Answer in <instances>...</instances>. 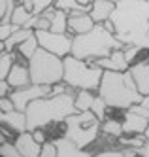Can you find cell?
I'll list each match as a JSON object with an SVG mask.
<instances>
[{"instance_id": "obj_1", "label": "cell", "mask_w": 149, "mask_h": 157, "mask_svg": "<svg viewBox=\"0 0 149 157\" xmlns=\"http://www.w3.org/2000/svg\"><path fill=\"white\" fill-rule=\"evenodd\" d=\"M115 36L125 46L149 51V0H115L111 13Z\"/></svg>"}, {"instance_id": "obj_2", "label": "cell", "mask_w": 149, "mask_h": 157, "mask_svg": "<svg viewBox=\"0 0 149 157\" xmlns=\"http://www.w3.org/2000/svg\"><path fill=\"white\" fill-rule=\"evenodd\" d=\"M76 89H68L62 95H47L36 98L28 104L25 110L27 114V125L28 131L34 129H45L53 123H64L68 116L77 112L76 108Z\"/></svg>"}, {"instance_id": "obj_3", "label": "cell", "mask_w": 149, "mask_h": 157, "mask_svg": "<svg viewBox=\"0 0 149 157\" xmlns=\"http://www.w3.org/2000/svg\"><path fill=\"white\" fill-rule=\"evenodd\" d=\"M96 93L113 110H129L130 106L140 104L143 100V95L138 91L136 82L129 70L127 72L104 70V76H102V82Z\"/></svg>"}, {"instance_id": "obj_4", "label": "cell", "mask_w": 149, "mask_h": 157, "mask_svg": "<svg viewBox=\"0 0 149 157\" xmlns=\"http://www.w3.org/2000/svg\"><path fill=\"white\" fill-rule=\"evenodd\" d=\"M125 44L110 32L104 23H96L85 34H76L72 40V55L77 59H102L108 57L111 51L123 49Z\"/></svg>"}, {"instance_id": "obj_5", "label": "cell", "mask_w": 149, "mask_h": 157, "mask_svg": "<svg viewBox=\"0 0 149 157\" xmlns=\"http://www.w3.org/2000/svg\"><path fill=\"white\" fill-rule=\"evenodd\" d=\"M104 68L95 63V59H77L70 53L64 57V83L68 87L76 89H91V91H98Z\"/></svg>"}, {"instance_id": "obj_6", "label": "cell", "mask_w": 149, "mask_h": 157, "mask_svg": "<svg viewBox=\"0 0 149 157\" xmlns=\"http://www.w3.org/2000/svg\"><path fill=\"white\" fill-rule=\"evenodd\" d=\"M100 132H102V119L93 110L76 112L64 119V136H68L83 150L98 140Z\"/></svg>"}, {"instance_id": "obj_7", "label": "cell", "mask_w": 149, "mask_h": 157, "mask_svg": "<svg viewBox=\"0 0 149 157\" xmlns=\"http://www.w3.org/2000/svg\"><path fill=\"white\" fill-rule=\"evenodd\" d=\"M28 70L32 83L55 85L64 82V59L43 48H38L36 53L28 59Z\"/></svg>"}, {"instance_id": "obj_8", "label": "cell", "mask_w": 149, "mask_h": 157, "mask_svg": "<svg viewBox=\"0 0 149 157\" xmlns=\"http://www.w3.org/2000/svg\"><path fill=\"white\" fill-rule=\"evenodd\" d=\"M40 42V48L47 49L59 57H68L72 53V40L74 36L70 32H53V30H34Z\"/></svg>"}, {"instance_id": "obj_9", "label": "cell", "mask_w": 149, "mask_h": 157, "mask_svg": "<svg viewBox=\"0 0 149 157\" xmlns=\"http://www.w3.org/2000/svg\"><path fill=\"white\" fill-rule=\"evenodd\" d=\"M51 91H53V85L30 83V85H27V87L13 89L9 97H11V100H13V104H15V110L25 112L32 100L42 98V97H47V95H51Z\"/></svg>"}, {"instance_id": "obj_10", "label": "cell", "mask_w": 149, "mask_h": 157, "mask_svg": "<svg viewBox=\"0 0 149 157\" xmlns=\"http://www.w3.org/2000/svg\"><path fill=\"white\" fill-rule=\"evenodd\" d=\"M95 63L104 70H115V72H127L130 68V63L125 55V48L123 49H115L111 51L108 57H102V59H95Z\"/></svg>"}, {"instance_id": "obj_11", "label": "cell", "mask_w": 149, "mask_h": 157, "mask_svg": "<svg viewBox=\"0 0 149 157\" xmlns=\"http://www.w3.org/2000/svg\"><path fill=\"white\" fill-rule=\"evenodd\" d=\"M8 82L13 89H21V87L30 85L32 78H30V70H28V63L19 57L15 61V64H13V68H11L9 74H8Z\"/></svg>"}, {"instance_id": "obj_12", "label": "cell", "mask_w": 149, "mask_h": 157, "mask_svg": "<svg viewBox=\"0 0 149 157\" xmlns=\"http://www.w3.org/2000/svg\"><path fill=\"white\" fill-rule=\"evenodd\" d=\"M96 23L93 21L91 13L87 12H70L68 13V32H70L72 36L76 34H85L93 29Z\"/></svg>"}, {"instance_id": "obj_13", "label": "cell", "mask_w": 149, "mask_h": 157, "mask_svg": "<svg viewBox=\"0 0 149 157\" xmlns=\"http://www.w3.org/2000/svg\"><path fill=\"white\" fill-rule=\"evenodd\" d=\"M15 146H17V150L23 153V157H40L42 153V146L36 138H34V134L32 131H25V132H21L15 136Z\"/></svg>"}, {"instance_id": "obj_14", "label": "cell", "mask_w": 149, "mask_h": 157, "mask_svg": "<svg viewBox=\"0 0 149 157\" xmlns=\"http://www.w3.org/2000/svg\"><path fill=\"white\" fill-rule=\"evenodd\" d=\"M121 121H123L125 134H143L149 127V117L140 116L132 110H125V116Z\"/></svg>"}, {"instance_id": "obj_15", "label": "cell", "mask_w": 149, "mask_h": 157, "mask_svg": "<svg viewBox=\"0 0 149 157\" xmlns=\"http://www.w3.org/2000/svg\"><path fill=\"white\" fill-rule=\"evenodd\" d=\"M129 72L134 78L138 91L143 97H149V59H145V61H136L134 64H130Z\"/></svg>"}, {"instance_id": "obj_16", "label": "cell", "mask_w": 149, "mask_h": 157, "mask_svg": "<svg viewBox=\"0 0 149 157\" xmlns=\"http://www.w3.org/2000/svg\"><path fill=\"white\" fill-rule=\"evenodd\" d=\"M0 121H2V125L9 127L15 134H21V132L28 131V125H27V114H25V112H21V110L2 112Z\"/></svg>"}, {"instance_id": "obj_17", "label": "cell", "mask_w": 149, "mask_h": 157, "mask_svg": "<svg viewBox=\"0 0 149 157\" xmlns=\"http://www.w3.org/2000/svg\"><path fill=\"white\" fill-rule=\"evenodd\" d=\"M57 144V151H59V157H93L89 151H85L83 148H79L76 142H72L68 136H57L53 138Z\"/></svg>"}, {"instance_id": "obj_18", "label": "cell", "mask_w": 149, "mask_h": 157, "mask_svg": "<svg viewBox=\"0 0 149 157\" xmlns=\"http://www.w3.org/2000/svg\"><path fill=\"white\" fill-rule=\"evenodd\" d=\"M113 10H115V2L113 0H93L89 13L95 23H106V21H110Z\"/></svg>"}, {"instance_id": "obj_19", "label": "cell", "mask_w": 149, "mask_h": 157, "mask_svg": "<svg viewBox=\"0 0 149 157\" xmlns=\"http://www.w3.org/2000/svg\"><path fill=\"white\" fill-rule=\"evenodd\" d=\"M42 15H45L51 21V30L53 32H68V12L51 6V8L45 10Z\"/></svg>"}, {"instance_id": "obj_20", "label": "cell", "mask_w": 149, "mask_h": 157, "mask_svg": "<svg viewBox=\"0 0 149 157\" xmlns=\"http://www.w3.org/2000/svg\"><path fill=\"white\" fill-rule=\"evenodd\" d=\"M32 34H34V29H27V27L17 29L6 42L0 44V51H15L19 44H23L27 38H30Z\"/></svg>"}, {"instance_id": "obj_21", "label": "cell", "mask_w": 149, "mask_h": 157, "mask_svg": "<svg viewBox=\"0 0 149 157\" xmlns=\"http://www.w3.org/2000/svg\"><path fill=\"white\" fill-rule=\"evenodd\" d=\"M38 48H40V42H38V38H36V32H34L30 38H27L23 44H19L15 51H17V55H19L23 61H27V63H28V59L32 57L34 53H36Z\"/></svg>"}, {"instance_id": "obj_22", "label": "cell", "mask_w": 149, "mask_h": 157, "mask_svg": "<svg viewBox=\"0 0 149 157\" xmlns=\"http://www.w3.org/2000/svg\"><path fill=\"white\" fill-rule=\"evenodd\" d=\"M102 134H104V136H111V138H121L125 134L123 121H119L115 117H106L102 121Z\"/></svg>"}, {"instance_id": "obj_23", "label": "cell", "mask_w": 149, "mask_h": 157, "mask_svg": "<svg viewBox=\"0 0 149 157\" xmlns=\"http://www.w3.org/2000/svg\"><path fill=\"white\" fill-rule=\"evenodd\" d=\"M95 97H96V91H91V89H79V91L76 93V108H77V112H85V110L93 108Z\"/></svg>"}, {"instance_id": "obj_24", "label": "cell", "mask_w": 149, "mask_h": 157, "mask_svg": "<svg viewBox=\"0 0 149 157\" xmlns=\"http://www.w3.org/2000/svg\"><path fill=\"white\" fill-rule=\"evenodd\" d=\"M17 51H0V80H8L9 70L13 68Z\"/></svg>"}, {"instance_id": "obj_25", "label": "cell", "mask_w": 149, "mask_h": 157, "mask_svg": "<svg viewBox=\"0 0 149 157\" xmlns=\"http://www.w3.org/2000/svg\"><path fill=\"white\" fill-rule=\"evenodd\" d=\"M32 17H34V13L30 12V10H27L23 4H17V8L13 10V13H11L9 23L15 25V27H27Z\"/></svg>"}, {"instance_id": "obj_26", "label": "cell", "mask_w": 149, "mask_h": 157, "mask_svg": "<svg viewBox=\"0 0 149 157\" xmlns=\"http://www.w3.org/2000/svg\"><path fill=\"white\" fill-rule=\"evenodd\" d=\"M55 8L59 10H64V12H91V6H83L79 4V0H57L55 2Z\"/></svg>"}, {"instance_id": "obj_27", "label": "cell", "mask_w": 149, "mask_h": 157, "mask_svg": "<svg viewBox=\"0 0 149 157\" xmlns=\"http://www.w3.org/2000/svg\"><path fill=\"white\" fill-rule=\"evenodd\" d=\"M19 0H0V23H9L11 13L17 8Z\"/></svg>"}, {"instance_id": "obj_28", "label": "cell", "mask_w": 149, "mask_h": 157, "mask_svg": "<svg viewBox=\"0 0 149 157\" xmlns=\"http://www.w3.org/2000/svg\"><path fill=\"white\" fill-rule=\"evenodd\" d=\"M91 110H93L95 112V114L102 119V121H104L106 117H108V110H110V106H108V102H106V100L104 98H102L98 93H96V97H95V102H93V108H91Z\"/></svg>"}, {"instance_id": "obj_29", "label": "cell", "mask_w": 149, "mask_h": 157, "mask_svg": "<svg viewBox=\"0 0 149 157\" xmlns=\"http://www.w3.org/2000/svg\"><path fill=\"white\" fill-rule=\"evenodd\" d=\"M0 155L2 157H23V153L17 150L15 142H9V140L0 144Z\"/></svg>"}, {"instance_id": "obj_30", "label": "cell", "mask_w": 149, "mask_h": 157, "mask_svg": "<svg viewBox=\"0 0 149 157\" xmlns=\"http://www.w3.org/2000/svg\"><path fill=\"white\" fill-rule=\"evenodd\" d=\"M57 0H32V13L34 15H42L47 8L55 6Z\"/></svg>"}, {"instance_id": "obj_31", "label": "cell", "mask_w": 149, "mask_h": 157, "mask_svg": "<svg viewBox=\"0 0 149 157\" xmlns=\"http://www.w3.org/2000/svg\"><path fill=\"white\" fill-rule=\"evenodd\" d=\"M40 157H59V151H57V144H55V140L43 142Z\"/></svg>"}, {"instance_id": "obj_32", "label": "cell", "mask_w": 149, "mask_h": 157, "mask_svg": "<svg viewBox=\"0 0 149 157\" xmlns=\"http://www.w3.org/2000/svg\"><path fill=\"white\" fill-rule=\"evenodd\" d=\"M17 29H21V27H15L11 23H0V42H6Z\"/></svg>"}, {"instance_id": "obj_33", "label": "cell", "mask_w": 149, "mask_h": 157, "mask_svg": "<svg viewBox=\"0 0 149 157\" xmlns=\"http://www.w3.org/2000/svg\"><path fill=\"white\" fill-rule=\"evenodd\" d=\"M142 51H145V49H142V48H138V46H125V55H127V59H129L130 64L136 63V59H138V55H140Z\"/></svg>"}, {"instance_id": "obj_34", "label": "cell", "mask_w": 149, "mask_h": 157, "mask_svg": "<svg viewBox=\"0 0 149 157\" xmlns=\"http://www.w3.org/2000/svg\"><path fill=\"white\" fill-rule=\"evenodd\" d=\"M93 157H125V153H123V148H106L95 153Z\"/></svg>"}, {"instance_id": "obj_35", "label": "cell", "mask_w": 149, "mask_h": 157, "mask_svg": "<svg viewBox=\"0 0 149 157\" xmlns=\"http://www.w3.org/2000/svg\"><path fill=\"white\" fill-rule=\"evenodd\" d=\"M0 110H2V112L15 110V104H13V100H11V97H2V98H0Z\"/></svg>"}, {"instance_id": "obj_36", "label": "cell", "mask_w": 149, "mask_h": 157, "mask_svg": "<svg viewBox=\"0 0 149 157\" xmlns=\"http://www.w3.org/2000/svg\"><path fill=\"white\" fill-rule=\"evenodd\" d=\"M11 91H13V87L9 85V82L8 80H0V98H2V97H9Z\"/></svg>"}, {"instance_id": "obj_37", "label": "cell", "mask_w": 149, "mask_h": 157, "mask_svg": "<svg viewBox=\"0 0 149 157\" xmlns=\"http://www.w3.org/2000/svg\"><path fill=\"white\" fill-rule=\"evenodd\" d=\"M68 89H70V87H68L64 82H59V83H55V85H53L51 95H62V93H66V91H68Z\"/></svg>"}, {"instance_id": "obj_38", "label": "cell", "mask_w": 149, "mask_h": 157, "mask_svg": "<svg viewBox=\"0 0 149 157\" xmlns=\"http://www.w3.org/2000/svg\"><path fill=\"white\" fill-rule=\"evenodd\" d=\"M143 134H145V144H143V148L138 150V153L143 155V157H149V127H147V131Z\"/></svg>"}, {"instance_id": "obj_39", "label": "cell", "mask_w": 149, "mask_h": 157, "mask_svg": "<svg viewBox=\"0 0 149 157\" xmlns=\"http://www.w3.org/2000/svg\"><path fill=\"white\" fill-rule=\"evenodd\" d=\"M32 134H34V138H36L40 144L47 142V138H45V132H43V129H34V131H32Z\"/></svg>"}, {"instance_id": "obj_40", "label": "cell", "mask_w": 149, "mask_h": 157, "mask_svg": "<svg viewBox=\"0 0 149 157\" xmlns=\"http://www.w3.org/2000/svg\"><path fill=\"white\" fill-rule=\"evenodd\" d=\"M79 4H83V6H91V4H93V0H79Z\"/></svg>"}, {"instance_id": "obj_41", "label": "cell", "mask_w": 149, "mask_h": 157, "mask_svg": "<svg viewBox=\"0 0 149 157\" xmlns=\"http://www.w3.org/2000/svg\"><path fill=\"white\" fill-rule=\"evenodd\" d=\"M142 104H143V106H147V108H149V97H143V100H142Z\"/></svg>"}, {"instance_id": "obj_42", "label": "cell", "mask_w": 149, "mask_h": 157, "mask_svg": "<svg viewBox=\"0 0 149 157\" xmlns=\"http://www.w3.org/2000/svg\"><path fill=\"white\" fill-rule=\"evenodd\" d=\"M138 157H143V155H138Z\"/></svg>"}]
</instances>
